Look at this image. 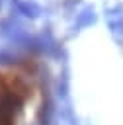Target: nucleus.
<instances>
[{
  "instance_id": "nucleus-1",
  "label": "nucleus",
  "mask_w": 123,
  "mask_h": 125,
  "mask_svg": "<svg viewBox=\"0 0 123 125\" xmlns=\"http://www.w3.org/2000/svg\"><path fill=\"white\" fill-rule=\"evenodd\" d=\"M49 78L35 57L0 62V125H47Z\"/></svg>"
}]
</instances>
